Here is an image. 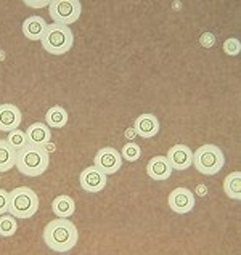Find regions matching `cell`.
<instances>
[{"label": "cell", "instance_id": "1", "mask_svg": "<svg viewBox=\"0 0 241 255\" xmlns=\"http://www.w3.org/2000/svg\"><path fill=\"white\" fill-rule=\"evenodd\" d=\"M43 243L53 252L64 254L74 249L79 243L77 227L68 218H55L43 228Z\"/></svg>", "mask_w": 241, "mask_h": 255}, {"label": "cell", "instance_id": "2", "mask_svg": "<svg viewBox=\"0 0 241 255\" xmlns=\"http://www.w3.org/2000/svg\"><path fill=\"white\" fill-rule=\"evenodd\" d=\"M50 165V154L45 146L27 143L16 152V169L26 177H39L45 173Z\"/></svg>", "mask_w": 241, "mask_h": 255}, {"label": "cell", "instance_id": "3", "mask_svg": "<svg viewBox=\"0 0 241 255\" xmlns=\"http://www.w3.org/2000/svg\"><path fill=\"white\" fill-rule=\"evenodd\" d=\"M40 43L45 52H48L50 55L60 56L68 53L72 45H74V34H72L69 26L52 23L47 26V31L43 34Z\"/></svg>", "mask_w": 241, "mask_h": 255}, {"label": "cell", "instance_id": "4", "mask_svg": "<svg viewBox=\"0 0 241 255\" xmlns=\"http://www.w3.org/2000/svg\"><path fill=\"white\" fill-rule=\"evenodd\" d=\"M39 210V196L27 186H18L10 191L8 214L14 218H32Z\"/></svg>", "mask_w": 241, "mask_h": 255}, {"label": "cell", "instance_id": "5", "mask_svg": "<svg viewBox=\"0 0 241 255\" xmlns=\"http://www.w3.org/2000/svg\"><path fill=\"white\" fill-rule=\"evenodd\" d=\"M196 170L208 177L217 175L225 165L224 151L216 144H203L193 152V164Z\"/></svg>", "mask_w": 241, "mask_h": 255}, {"label": "cell", "instance_id": "6", "mask_svg": "<svg viewBox=\"0 0 241 255\" xmlns=\"http://www.w3.org/2000/svg\"><path fill=\"white\" fill-rule=\"evenodd\" d=\"M82 5L79 0H52L48 6V14L53 23L61 26H71L80 18Z\"/></svg>", "mask_w": 241, "mask_h": 255}, {"label": "cell", "instance_id": "7", "mask_svg": "<svg viewBox=\"0 0 241 255\" xmlns=\"http://www.w3.org/2000/svg\"><path fill=\"white\" fill-rule=\"evenodd\" d=\"M93 165L100 169L105 175H114L122 167V156L116 148L105 146L97 151L93 159Z\"/></svg>", "mask_w": 241, "mask_h": 255}, {"label": "cell", "instance_id": "8", "mask_svg": "<svg viewBox=\"0 0 241 255\" xmlns=\"http://www.w3.org/2000/svg\"><path fill=\"white\" fill-rule=\"evenodd\" d=\"M167 204L172 212L185 215L190 214L196 206V199L192 189L188 188H175L169 193V198H167Z\"/></svg>", "mask_w": 241, "mask_h": 255}, {"label": "cell", "instance_id": "9", "mask_svg": "<svg viewBox=\"0 0 241 255\" xmlns=\"http://www.w3.org/2000/svg\"><path fill=\"white\" fill-rule=\"evenodd\" d=\"M106 177L108 175H105L95 165L85 167V169L79 175V183H80V188H82L85 193H92V194L101 193L106 188V183H108Z\"/></svg>", "mask_w": 241, "mask_h": 255}, {"label": "cell", "instance_id": "10", "mask_svg": "<svg viewBox=\"0 0 241 255\" xmlns=\"http://www.w3.org/2000/svg\"><path fill=\"white\" fill-rule=\"evenodd\" d=\"M166 157L174 170H187L193 164V151L187 144H174Z\"/></svg>", "mask_w": 241, "mask_h": 255}, {"label": "cell", "instance_id": "11", "mask_svg": "<svg viewBox=\"0 0 241 255\" xmlns=\"http://www.w3.org/2000/svg\"><path fill=\"white\" fill-rule=\"evenodd\" d=\"M23 116L18 106L11 103L0 105V132H13L21 126Z\"/></svg>", "mask_w": 241, "mask_h": 255}, {"label": "cell", "instance_id": "12", "mask_svg": "<svg viewBox=\"0 0 241 255\" xmlns=\"http://www.w3.org/2000/svg\"><path fill=\"white\" fill-rule=\"evenodd\" d=\"M132 128L135 130V133L138 136L145 138V140H150V138H155L159 133V119L151 113L140 114L135 119Z\"/></svg>", "mask_w": 241, "mask_h": 255}, {"label": "cell", "instance_id": "13", "mask_svg": "<svg viewBox=\"0 0 241 255\" xmlns=\"http://www.w3.org/2000/svg\"><path fill=\"white\" fill-rule=\"evenodd\" d=\"M172 167L167 161L166 156H155L151 157L147 164V173L151 180L155 181H164L172 175Z\"/></svg>", "mask_w": 241, "mask_h": 255}, {"label": "cell", "instance_id": "14", "mask_svg": "<svg viewBox=\"0 0 241 255\" xmlns=\"http://www.w3.org/2000/svg\"><path fill=\"white\" fill-rule=\"evenodd\" d=\"M26 136H27V143L37 144V146H47L52 141V128L47 124L34 122L26 128Z\"/></svg>", "mask_w": 241, "mask_h": 255}, {"label": "cell", "instance_id": "15", "mask_svg": "<svg viewBox=\"0 0 241 255\" xmlns=\"http://www.w3.org/2000/svg\"><path fill=\"white\" fill-rule=\"evenodd\" d=\"M48 23L42 16H37V14H32L24 19L23 23V34L24 37L29 40H42L43 34L47 31Z\"/></svg>", "mask_w": 241, "mask_h": 255}, {"label": "cell", "instance_id": "16", "mask_svg": "<svg viewBox=\"0 0 241 255\" xmlns=\"http://www.w3.org/2000/svg\"><path fill=\"white\" fill-rule=\"evenodd\" d=\"M52 212L58 218H69L76 212V202L71 196L60 194V196H56L52 202Z\"/></svg>", "mask_w": 241, "mask_h": 255}, {"label": "cell", "instance_id": "17", "mask_svg": "<svg viewBox=\"0 0 241 255\" xmlns=\"http://www.w3.org/2000/svg\"><path fill=\"white\" fill-rule=\"evenodd\" d=\"M16 152L6 140H0V173L8 172L16 165Z\"/></svg>", "mask_w": 241, "mask_h": 255}, {"label": "cell", "instance_id": "18", "mask_svg": "<svg viewBox=\"0 0 241 255\" xmlns=\"http://www.w3.org/2000/svg\"><path fill=\"white\" fill-rule=\"evenodd\" d=\"M68 111L61 106H52L45 114V122L50 128H63L68 124Z\"/></svg>", "mask_w": 241, "mask_h": 255}, {"label": "cell", "instance_id": "19", "mask_svg": "<svg viewBox=\"0 0 241 255\" xmlns=\"http://www.w3.org/2000/svg\"><path fill=\"white\" fill-rule=\"evenodd\" d=\"M224 191L230 199L240 201L241 199V173L232 172L224 180Z\"/></svg>", "mask_w": 241, "mask_h": 255}, {"label": "cell", "instance_id": "20", "mask_svg": "<svg viewBox=\"0 0 241 255\" xmlns=\"http://www.w3.org/2000/svg\"><path fill=\"white\" fill-rule=\"evenodd\" d=\"M18 230L16 218L11 214H3L0 215V236L2 238H10L13 236Z\"/></svg>", "mask_w": 241, "mask_h": 255}, {"label": "cell", "instance_id": "21", "mask_svg": "<svg viewBox=\"0 0 241 255\" xmlns=\"http://www.w3.org/2000/svg\"><path fill=\"white\" fill-rule=\"evenodd\" d=\"M6 143L10 144L13 149L19 151L21 148H24L27 144V136H26V132L23 130H13V132H8V136H6Z\"/></svg>", "mask_w": 241, "mask_h": 255}, {"label": "cell", "instance_id": "22", "mask_svg": "<svg viewBox=\"0 0 241 255\" xmlns=\"http://www.w3.org/2000/svg\"><path fill=\"white\" fill-rule=\"evenodd\" d=\"M121 156L122 159H126L129 162H135L142 157V148L138 146L137 143L130 141L127 144H124V148L121 149Z\"/></svg>", "mask_w": 241, "mask_h": 255}, {"label": "cell", "instance_id": "23", "mask_svg": "<svg viewBox=\"0 0 241 255\" xmlns=\"http://www.w3.org/2000/svg\"><path fill=\"white\" fill-rule=\"evenodd\" d=\"M224 52L230 56H237L241 52V43L238 39H227L224 42Z\"/></svg>", "mask_w": 241, "mask_h": 255}, {"label": "cell", "instance_id": "24", "mask_svg": "<svg viewBox=\"0 0 241 255\" xmlns=\"http://www.w3.org/2000/svg\"><path fill=\"white\" fill-rule=\"evenodd\" d=\"M8 206H10V191L0 188V215L8 214Z\"/></svg>", "mask_w": 241, "mask_h": 255}, {"label": "cell", "instance_id": "25", "mask_svg": "<svg viewBox=\"0 0 241 255\" xmlns=\"http://www.w3.org/2000/svg\"><path fill=\"white\" fill-rule=\"evenodd\" d=\"M52 0H43V2H31V0H24L26 6H32V8H42V6H50Z\"/></svg>", "mask_w": 241, "mask_h": 255}, {"label": "cell", "instance_id": "26", "mask_svg": "<svg viewBox=\"0 0 241 255\" xmlns=\"http://www.w3.org/2000/svg\"><path fill=\"white\" fill-rule=\"evenodd\" d=\"M201 43H203V45H206V47H211L214 43V35L213 34H203Z\"/></svg>", "mask_w": 241, "mask_h": 255}, {"label": "cell", "instance_id": "27", "mask_svg": "<svg viewBox=\"0 0 241 255\" xmlns=\"http://www.w3.org/2000/svg\"><path fill=\"white\" fill-rule=\"evenodd\" d=\"M195 193H198V196H206V193H208V188L204 186V185H200L198 188H196V191Z\"/></svg>", "mask_w": 241, "mask_h": 255}, {"label": "cell", "instance_id": "28", "mask_svg": "<svg viewBox=\"0 0 241 255\" xmlns=\"http://www.w3.org/2000/svg\"><path fill=\"white\" fill-rule=\"evenodd\" d=\"M134 135H137L134 128H132V130H127V132H126V136H127V138H132Z\"/></svg>", "mask_w": 241, "mask_h": 255}, {"label": "cell", "instance_id": "29", "mask_svg": "<svg viewBox=\"0 0 241 255\" xmlns=\"http://www.w3.org/2000/svg\"><path fill=\"white\" fill-rule=\"evenodd\" d=\"M0 181H2V178H0Z\"/></svg>", "mask_w": 241, "mask_h": 255}]
</instances>
